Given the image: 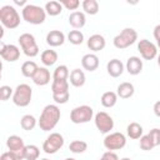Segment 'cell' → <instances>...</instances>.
<instances>
[{"instance_id": "25", "label": "cell", "mask_w": 160, "mask_h": 160, "mask_svg": "<svg viewBox=\"0 0 160 160\" xmlns=\"http://www.w3.org/2000/svg\"><path fill=\"white\" fill-rule=\"evenodd\" d=\"M118 94L114 91H105L101 98H100V102L104 108H112L115 106V104L118 102Z\"/></svg>"}, {"instance_id": "38", "label": "cell", "mask_w": 160, "mask_h": 160, "mask_svg": "<svg viewBox=\"0 0 160 160\" xmlns=\"http://www.w3.org/2000/svg\"><path fill=\"white\" fill-rule=\"evenodd\" d=\"M69 98H70V92L66 91V92H60V94H52V100L56 102V104H66L69 101Z\"/></svg>"}, {"instance_id": "47", "label": "cell", "mask_w": 160, "mask_h": 160, "mask_svg": "<svg viewBox=\"0 0 160 160\" xmlns=\"http://www.w3.org/2000/svg\"><path fill=\"white\" fill-rule=\"evenodd\" d=\"M65 160H75V159H74V158H66Z\"/></svg>"}, {"instance_id": "21", "label": "cell", "mask_w": 160, "mask_h": 160, "mask_svg": "<svg viewBox=\"0 0 160 160\" xmlns=\"http://www.w3.org/2000/svg\"><path fill=\"white\" fill-rule=\"evenodd\" d=\"M134 92H135L134 85L131 82H128V81L121 82L116 89V94L120 99H129L134 95Z\"/></svg>"}, {"instance_id": "46", "label": "cell", "mask_w": 160, "mask_h": 160, "mask_svg": "<svg viewBox=\"0 0 160 160\" xmlns=\"http://www.w3.org/2000/svg\"><path fill=\"white\" fill-rule=\"evenodd\" d=\"M120 160H131L130 158H122V159H120Z\"/></svg>"}, {"instance_id": "11", "label": "cell", "mask_w": 160, "mask_h": 160, "mask_svg": "<svg viewBox=\"0 0 160 160\" xmlns=\"http://www.w3.org/2000/svg\"><path fill=\"white\" fill-rule=\"evenodd\" d=\"M138 51L144 60H152L158 56V46L148 39H141L138 42Z\"/></svg>"}, {"instance_id": "48", "label": "cell", "mask_w": 160, "mask_h": 160, "mask_svg": "<svg viewBox=\"0 0 160 160\" xmlns=\"http://www.w3.org/2000/svg\"><path fill=\"white\" fill-rule=\"evenodd\" d=\"M41 160H49V159H41Z\"/></svg>"}, {"instance_id": "31", "label": "cell", "mask_w": 160, "mask_h": 160, "mask_svg": "<svg viewBox=\"0 0 160 160\" xmlns=\"http://www.w3.org/2000/svg\"><path fill=\"white\" fill-rule=\"evenodd\" d=\"M40 150L36 145H26L24 150V160H38Z\"/></svg>"}, {"instance_id": "14", "label": "cell", "mask_w": 160, "mask_h": 160, "mask_svg": "<svg viewBox=\"0 0 160 160\" xmlns=\"http://www.w3.org/2000/svg\"><path fill=\"white\" fill-rule=\"evenodd\" d=\"M88 48L94 51V52H98V51H101L105 45H106V40L102 35L100 34H92L89 39H88V42H86Z\"/></svg>"}, {"instance_id": "2", "label": "cell", "mask_w": 160, "mask_h": 160, "mask_svg": "<svg viewBox=\"0 0 160 160\" xmlns=\"http://www.w3.org/2000/svg\"><path fill=\"white\" fill-rule=\"evenodd\" d=\"M21 16L29 24L40 25L46 19V11L41 6H38V5H34V4H28L26 6L22 8Z\"/></svg>"}, {"instance_id": "20", "label": "cell", "mask_w": 160, "mask_h": 160, "mask_svg": "<svg viewBox=\"0 0 160 160\" xmlns=\"http://www.w3.org/2000/svg\"><path fill=\"white\" fill-rule=\"evenodd\" d=\"M69 24L74 28V30H79L85 26L86 24V18L82 11H72L69 15Z\"/></svg>"}, {"instance_id": "30", "label": "cell", "mask_w": 160, "mask_h": 160, "mask_svg": "<svg viewBox=\"0 0 160 160\" xmlns=\"http://www.w3.org/2000/svg\"><path fill=\"white\" fill-rule=\"evenodd\" d=\"M36 124H38V120L35 119V116H32V115H30V114L24 115V116L21 118V120H20V126H21L24 130H26V131L32 130V129L36 126Z\"/></svg>"}, {"instance_id": "24", "label": "cell", "mask_w": 160, "mask_h": 160, "mask_svg": "<svg viewBox=\"0 0 160 160\" xmlns=\"http://www.w3.org/2000/svg\"><path fill=\"white\" fill-rule=\"evenodd\" d=\"M142 132H144V130H142V126L139 124V122H130L128 126H126V134H128V136L130 138V139H132V140H138V139H140L141 136H142Z\"/></svg>"}, {"instance_id": "5", "label": "cell", "mask_w": 160, "mask_h": 160, "mask_svg": "<svg viewBox=\"0 0 160 160\" xmlns=\"http://www.w3.org/2000/svg\"><path fill=\"white\" fill-rule=\"evenodd\" d=\"M32 98V89L28 84H19L12 94V102L19 108H25L30 104Z\"/></svg>"}, {"instance_id": "41", "label": "cell", "mask_w": 160, "mask_h": 160, "mask_svg": "<svg viewBox=\"0 0 160 160\" xmlns=\"http://www.w3.org/2000/svg\"><path fill=\"white\" fill-rule=\"evenodd\" d=\"M0 160H19V159H18V156H16L14 152H11V151H5V152L1 154Z\"/></svg>"}, {"instance_id": "1", "label": "cell", "mask_w": 160, "mask_h": 160, "mask_svg": "<svg viewBox=\"0 0 160 160\" xmlns=\"http://www.w3.org/2000/svg\"><path fill=\"white\" fill-rule=\"evenodd\" d=\"M60 116H61V112H60V109H59L58 105H55V104L46 105L41 111L40 119L38 120L39 128L42 131L52 130L58 125V122L60 120Z\"/></svg>"}, {"instance_id": "40", "label": "cell", "mask_w": 160, "mask_h": 160, "mask_svg": "<svg viewBox=\"0 0 160 160\" xmlns=\"http://www.w3.org/2000/svg\"><path fill=\"white\" fill-rule=\"evenodd\" d=\"M99 160H120V159L114 151H105Z\"/></svg>"}, {"instance_id": "37", "label": "cell", "mask_w": 160, "mask_h": 160, "mask_svg": "<svg viewBox=\"0 0 160 160\" xmlns=\"http://www.w3.org/2000/svg\"><path fill=\"white\" fill-rule=\"evenodd\" d=\"M148 135H149V138H150V140H151L154 148L160 145V129L154 128V129L150 130V132H149Z\"/></svg>"}, {"instance_id": "44", "label": "cell", "mask_w": 160, "mask_h": 160, "mask_svg": "<svg viewBox=\"0 0 160 160\" xmlns=\"http://www.w3.org/2000/svg\"><path fill=\"white\" fill-rule=\"evenodd\" d=\"M14 2H15V4H16V5H24V6H26V5H28V4H26V1H25V0H20V1H19V0H15V1H14Z\"/></svg>"}, {"instance_id": "18", "label": "cell", "mask_w": 160, "mask_h": 160, "mask_svg": "<svg viewBox=\"0 0 160 160\" xmlns=\"http://www.w3.org/2000/svg\"><path fill=\"white\" fill-rule=\"evenodd\" d=\"M51 75L50 71L48 70V68H39L38 71L35 72V75L32 76V81L35 85L38 86H45L50 82Z\"/></svg>"}, {"instance_id": "33", "label": "cell", "mask_w": 160, "mask_h": 160, "mask_svg": "<svg viewBox=\"0 0 160 160\" xmlns=\"http://www.w3.org/2000/svg\"><path fill=\"white\" fill-rule=\"evenodd\" d=\"M69 150L74 154H82L88 150V142L82 140H74L69 145Z\"/></svg>"}, {"instance_id": "19", "label": "cell", "mask_w": 160, "mask_h": 160, "mask_svg": "<svg viewBox=\"0 0 160 160\" xmlns=\"http://www.w3.org/2000/svg\"><path fill=\"white\" fill-rule=\"evenodd\" d=\"M81 66L88 71H95L99 68V58L96 54H85L81 58Z\"/></svg>"}, {"instance_id": "28", "label": "cell", "mask_w": 160, "mask_h": 160, "mask_svg": "<svg viewBox=\"0 0 160 160\" xmlns=\"http://www.w3.org/2000/svg\"><path fill=\"white\" fill-rule=\"evenodd\" d=\"M81 6H82V10L85 14L96 15L99 12V2L96 0H84Z\"/></svg>"}, {"instance_id": "3", "label": "cell", "mask_w": 160, "mask_h": 160, "mask_svg": "<svg viewBox=\"0 0 160 160\" xmlns=\"http://www.w3.org/2000/svg\"><path fill=\"white\" fill-rule=\"evenodd\" d=\"M0 21L6 29H16L20 24V15L18 10L11 5H4L0 8Z\"/></svg>"}, {"instance_id": "4", "label": "cell", "mask_w": 160, "mask_h": 160, "mask_svg": "<svg viewBox=\"0 0 160 160\" xmlns=\"http://www.w3.org/2000/svg\"><path fill=\"white\" fill-rule=\"evenodd\" d=\"M138 40V32L132 28H125L122 29L112 40V44L116 49H126L130 45H132Z\"/></svg>"}, {"instance_id": "22", "label": "cell", "mask_w": 160, "mask_h": 160, "mask_svg": "<svg viewBox=\"0 0 160 160\" xmlns=\"http://www.w3.org/2000/svg\"><path fill=\"white\" fill-rule=\"evenodd\" d=\"M86 81L85 72L80 69H74L70 72V84L75 88H81Z\"/></svg>"}, {"instance_id": "42", "label": "cell", "mask_w": 160, "mask_h": 160, "mask_svg": "<svg viewBox=\"0 0 160 160\" xmlns=\"http://www.w3.org/2000/svg\"><path fill=\"white\" fill-rule=\"evenodd\" d=\"M154 38H155V40H156L158 48H160V24L154 28Z\"/></svg>"}, {"instance_id": "10", "label": "cell", "mask_w": 160, "mask_h": 160, "mask_svg": "<svg viewBox=\"0 0 160 160\" xmlns=\"http://www.w3.org/2000/svg\"><path fill=\"white\" fill-rule=\"evenodd\" d=\"M95 126L101 134H109L114 129V120L112 118L105 112V111H99L94 116Z\"/></svg>"}, {"instance_id": "26", "label": "cell", "mask_w": 160, "mask_h": 160, "mask_svg": "<svg viewBox=\"0 0 160 160\" xmlns=\"http://www.w3.org/2000/svg\"><path fill=\"white\" fill-rule=\"evenodd\" d=\"M38 69H39V66H38V64L35 61L28 60V61H25L21 65V74L25 78H31L32 79V76L35 75V72L38 71Z\"/></svg>"}, {"instance_id": "39", "label": "cell", "mask_w": 160, "mask_h": 160, "mask_svg": "<svg viewBox=\"0 0 160 160\" xmlns=\"http://www.w3.org/2000/svg\"><path fill=\"white\" fill-rule=\"evenodd\" d=\"M60 2L68 10H76L80 6V1L79 0H61Z\"/></svg>"}, {"instance_id": "45", "label": "cell", "mask_w": 160, "mask_h": 160, "mask_svg": "<svg viewBox=\"0 0 160 160\" xmlns=\"http://www.w3.org/2000/svg\"><path fill=\"white\" fill-rule=\"evenodd\" d=\"M158 65H159V66H160V54H159V55H158Z\"/></svg>"}, {"instance_id": "36", "label": "cell", "mask_w": 160, "mask_h": 160, "mask_svg": "<svg viewBox=\"0 0 160 160\" xmlns=\"http://www.w3.org/2000/svg\"><path fill=\"white\" fill-rule=\"evenodd\" d=\"M12 94H14V90L9 85H2L0 88V99H1V101L9 100L10 96H12Z\"/></svg>"}, {"instance_id": "15", "label": "cell", "mask_w": 160, "mask_h": 160, "mask_svg": "<svg viewBox=\"0 0 160 160\" xmlns=\"http://www.w3.org/2000/svg\"><path fill=\"white\" fill-rule=\"evenodd\" d=\"M65 42V35L62 31L60 30H51L48 32L46 35V44L52 46V48H58L61 46Z\"/></svg>"}, {"instance_id": "34", "label": "cell", "mask_w": 160, "mask_h": 160, "mask_svg": "<svg viewBox=\"0 0 160 160\" xmlns=\"http://www.w3.org/2000/svg\"><path fill=\"white\" fill-rule=\"evenodd\" d=\"M68 40L72 44V45H80L84 41V34L80 30H71L68 34Z\"/></svg>"}, {"instance_id": "35", "label": "cell", "mask_w": 160, "mask_h": 160, "mask_svg": "<svg viewBox=\"0 0 160 160\" xmlns=\"http://www.w3.org/2000/svg\"><path fill=\"white\" fill-rule=\"evenodd\" d=\"M140 149L144 151H150L151 149H154V145H152L149 135H142L140 138Z\"/></svg>"}, {"instance_id": "9", "label": "cell", "mask_w": 160, "mask_h": 160, "mask_svg": "<svg viewBox=\"0 0 160 160\" xmlns=\"http://www.w3.org/2000/svg\"><path fill=\"white\" fill-rule=\"evenodd\" d=\"M126 145V138L122 132H111L104 138V148L108 151L120 150Z\"/></svg>"}, {"instance_id": "12", "label": "cell", "mask_w": 160, "mask_h": 160, "mask_svg": "<svg viewBox=\"0 0 160 160\" xmlns=\"http://www.w3.org/2000/svg\"><path fill=\"white\" fill-rule=\"evenodd\" d=\"M6 146L9 149V151L14 152L19 160H24V150H25V144L24 140L18 136V135H10L6 139Z\"/></svg>"}, {"instance_id": "13", "label": "cell", "mask_w": 160, "mask_h": 160, "mask_svg": "<svg viewBox=\"0 0 160 160\" xmlns=\"http://www.w3.org/2000/svg\"><path fill=\"white\" fill-rule=\"evenodd\" d=\"M0 56L2 58V60L8 61V62H14L20 58V49L14 44H4V42H1Z\"/></svg>"}, {"instance_id": "29", "label": "cell", "mask_w": 160, "mask_h": 160, "mask_svg": "<svg viewBox=\"0 0 160 160\" xmlns=\"http://www.w3.org/2000/svg\"><path fill=\"white\" fill-rule=\"evenodd\" d=\"M69 91V81L68 80H52L51 82V92L60 94Z\"/></svg>"}, {"instance_id": "23", "label": "cell", "mask_w": 160, "mask_h": 160, "mask_svg": "<svg viewBox=\"0 0 160 160\" xmlns=\"http://www.w3.org/2000/svg\"><path fill=\"white\" fill-rule=\"evenodd\" d=\"M58 52L52 49H48V50H44L40 55V59H41V62L45 65V66H52L56 61H58Z\"/></svg>"}, {"instance_id": "32", "label": "cell", "mask_w": 160, "mask_h": 160, "mask_svg": "<svg viewBox=\"0 0 160 160\" xmlns=\"http://www.w3.org/2000/svg\"><path fill=\"white\" fill-rule=\"evenodd\" d=\"M70 76L69 69L66 65H59L55 68L54 74H52V80H68Z\"/></svg>"}, {"instance_id": "7", "label": "cell", "mask_w": 160, "mask_h": 160, "mask_svg": "<svg viewBox=\"0 0 160 160\" xmlns=\"http://www.w3.org/2000/svg\"><path fill=\"white\" fill-rule=\"evenodd\" d=\"M94 116V110L89 105H80L71 110L70 120L74 124H85L89 122Z\"/></svg>"}, {"instance_id": "27", "label": "cell", "mask_w": 160, "mask_h": 160, "mask_svg": "<svg viewBox=\"0 0 160 160\" xmlns=\"http://www.w3.org/2000/svg\"><path fill=\"white\" fill-rule=\"evenodd\" d=\"M45 11L48 15L50 16H56L59 14H61L62 11V5L60 1H55V0H51V1H48L45 4Z\"/></svg>"}, {"instance_id": "8", "label": "cell", "mask_w": 160, "mask_h": 160, "mask_svg": "<svg viewBox=\"0 0 160 160\" xmlns=\"http://www.w3.org/2000/svg\"><path fill=\"white\" fill-rule=\"evenodd\" d=\"M64 146V136L60 132H51L42 144L45 154H55Z\"/></svg>"}, {"instance_id": "16", "label": "cell", "mask_w": 160, "mask_h": 160, "mask_svg": "<svg viewBox=\"0 0 160 160\" xmlns=\"http://www.w3.org/2000/svg\"><path fill=\"white\" fill-rule=\"evenodd\" d=\"M125 68L130 75H139L142 71V60L139 56H130L126 61Z\"/></svg>"}, {"instance_id": "43", "label": "cell", "mask_w": 160, "mask_h": 160, "mask_svg": "<svg viewBox=\"0 0 160 160\" xmlns=\"http://www.w3.org/2000/svg\"><path fill=\"white\" fill-rule=\"evenodd\" d=\"M152 110H154V114H155L158 118H160V100H159V101H156V102L154 104Z\"/></svg>"}, {"instance_id": "6", "label": "cell", "mask_w": 160, "mask_h": 160, "mask_svg": "<svg viewBox=\"0 0 160 160\" xmlns=\"http://www.w3.org/2000/svg\"><path fill=\"white\" fill-rule=\"evenodd\" d=\"M19 44L21 46L22 52L29 58H35L39 54V46L32 34L24 32L19 36Z\"/></svg>"}, {"instance_id": "17", "label": "cell", "mask_w": 160, "mask_h": 160, "mask_svg": "<svg viewBox=\"0 0 160 160\" xmlns=\"http://www.w3.org/2000/svg\"><path fill=\"white\" fill-rule=\"evenodd\" d=\"M106 70L111 78H119L124 72V64L119 59H111L106 64Z\"/></svg>"}]
</instances>
